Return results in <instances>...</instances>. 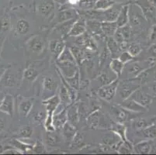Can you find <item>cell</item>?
I'll return each mask as SVG.
<instances>
[{"mask_svg": "<svg viewBox=\"0 0 156 155\" xmlns=\"http://www.w3.org/2000/svg\"><path fill=\"white\" fill-rule=\"evenodd\" d=\"M10 33L13 45L21 47L32 35L37 33L38 27L35 19L27 11L16 9L11 14Z\"/></svg>", "mask_w": 156, "mask_h": 155, "instance_id": "cell-1", "label": "cell"}, {"mask_svg": "<svg viewBox=\"0 0 156 155\" xmlns=\"http://www.w3.org/2000/svg\"><path fill=\"white\" fill-rule=\"evenodd\" d=\"M114 1L115 3H119V4H124V2H127V0H113Z\"/></svg>", "mask_w": 156, "mask_h": 155, "instance_id": "cell-55", "label": "cell"}, {"mask_svg": "<svg viewBox=\"0 0 156 155\" xmlns=\"http://www.w3.org/2000/svg\"><path fill=\"white\" fill-rule=\"evenodd\" d=\"M117 29H118V26H117L116 21L114 22H110V21L101 22V30L106 37H113Z\"/></svg>", "mask_w": 156, "mask_h": 155, "instance_id": "cell-29", "label": "cell"}, {"mask_svg": "<svg viewBox=\"0 0 156 155\" xmlns=\"http://www.w3.org/2000/svg\"><path fill=\"white\" fill-rule=\"evenodd\" d=\"M29 115H30V119L33 123L37 126H43L46 118L47 112L46 109L43 110V109H37L35 110H31Z\"/></svg>", "mask_w": 156, "mask_h": 155, "instance_id": "cell-27", "label": "cell"}, {"mask_svg": "<svg viewBox=\"0 0 156 155\" xmlns=\"http://www.w3.org/2000/svg\"><path fill=\"white\" fill-rule=\"evenodd\" d=\"M79 17H77V18H74V19H69V20L65 21V22H62L58 24H57V25H55V26H53V27L51 29V33H58L60 34L61 39H64L65 37H67L68 33H69V31H70L71 28H72V26H73L74 23L76 22V19H77Z\"/></svg>", "mask_w": 156, "mask_h": 155, "instance_id": "cell-17", "label": "cell"}, {"mask_svg": "<svg viewBox=\"0 0 156 155\" xmlns=\"http://www.w3.org/2000/svg\"><path fill=\"white\" fill-rule=\"evenodd\" d=\"M152 89H153V92H154V94H156V85H154V86H153Z\"/></svg>", "mask_w": 156, "mask_h": 155, "instance_id": "cell-57", "label": "cell"}, {"mask_svg": "<svg viewBox=\"0 0 156 155\" xmlns=\"http://www.w3.org/2000/svg\"><path fill=\"white\" fill-rule=\"evenodd\" d=\"M45 151H46V150H45V147L43 141L41 140H37L34 143V147H33L30 153H45Z\"/></svg>", "mask_w": 156, "mask_h": 155, "instance_id": "cell-44", "label": "cell"}, {"mask_svg": "<svg viewBox=\"0 0 156 155\" xmlns=\"http://www.w3.org/2000/svg\"><path fill=\"white\" fill-rule=\"evenodd\" d=\"M66 47L64 39H55L48 41V50L50 51L52 61L56 62L59 55Z\"/></svg>", "mask_w": 156, "mask_h": 155, "instance_id": "cell-14", "label": "cell"}, {"mask_svg": "<svg viewBox=\"0 0 156 155\" xmlns=\"http://www.w3.org/2000/svg\"><path fill=\"white\" fill-rule=\"evenodd\" d=\"M35 103V98L31 96H21L18 99V113L20 117L26 118L29 116Z\"/></svg>", "mask_w": 156, "mask_h": 155, "instance_id": "cell-12", "label": "cell"}, {"mask_svg": "<svg viewBox=\"0 0 156 155\" xmlns=\"http://www.w3.org/2000/svg\"><path fill=\"white\" fill-rule=\"evenodd\" d=\"M54 1H55V2L60 4L61 5H65V4H66L68 2V0H54Z\"/></svg>", "mask_w": 156, "mask_h": 155, "instance_id": "cell-53", "label": "cell"}, {"mask_svg": "<svg viewBox=\"0 0 156 155\" xmlns=\"http://www.w3.org/2000/svg\"><path fill=\"white\" fill-rule=\"evenodd\" d=\"M150 51H151L152 55H155L156 56V44L152 45V46L151 47V48H150Z\"/></svg>", "mask_w": 156, "mask_h": 155, "instance_id": "cell-54", "label": "cell"}, {"mask_svg": "<svg viewBox=\"0 0 156 155\" xmlns=\"http://www.w3.org/2000/svg\"><path fill=\"white\" fill-rule=\"evenodd\" d=\"M106 47L110 51L111 57H113V58H117V57H118L120 55V53L121 52L120 47H119V43L115 41L113 37H107V39H106Z\"/></svg>", "mask_w": 156, "mask_h": 155, "instance_id": "cell-32", "label": "cell"}, {"mask_svg": "<svg viewBox=\"0 0 156 155\" xmlns=\"http://www.w3.org/2000/svg\"><path fill=\"white\" fill-rule=\"evenodd\" d=\"M60 132L62 133L63 141L70 145L71 142L73 140L74 136L76 135L77 130H76V126H73L71 123H69V122H67L64 125Z\"/></svg>", "mask_w": 156, "mask_h": 155, "instance_id": "cell-23", "label": "cell"}, {"mask_svg": "<svg viewBox=\"0 0 156 155\" xmlns=\"http://www.w3.org/2000/svg\"><path fill=\"white\" fill-rule=\"evenodd\" d=\"M118 29L120 30L124 41H126L130 37V26L127 24L124 26H121V27H118Z\"/></svg>", "mask_w": 156, "mask_h": 155, "instance_id": "cell-47", "label": "cell"}, {"mask_svg": "<svg viewBox=\"0 0 156 155\" xmlns=\"http://www.w3.org/2000/svg\"><path fill=\"white\" fill-rule=\"evenodd\" d=\"M86 31H87V30H86V21L85 20L84 17H81L79 16L76 22L74 23L73 26L68 33L67 37H76L83 35Z\"/></svg>", "mask_w": 156, "mask_h": 155, "instance_id": "cell-16", "label": "cell"}, {"mask_svg": "<svg viewBox=\"0 0 156 155\" xmlns=\"http://www.w3.org/2000/svg\"><path fill=\"white\" fill-rule=\"evenodd\" d=\"M44 142L47 147H58L63 142L62 134L58 133V131H49L45 133Z\"/></svg>", "mask_w": 156, "mask_h": 155, "instance_id": "cell-18", "label": "cell"}, {"mask_svg": "<svg viewBox=\"0 0 156 155\" xmlns=\"http://www.w3.org/2000/svg\"><path fill=\"white\" fill-rule=\"evenodd\" d=\"M2 153H10V154H18V153H22L18 149L15 147H10V148L6 149L5 150H3Z\"/></svg>", "mask_w": 156, "mask_h": 155, "instance_id": "cell-49", "label": "cell"}, {"mask_svg": "<svg viewBox=\"0 0 156 155\" xmlns=\"http://www.w3.org/2000/svg\"><path fill=\"white\" fill-rule=\"evenodd\" d=\"M24 53L30 60H39L48 48L47 34L35 33L24 44Z\"/></svg>", "mask_w": 156, "mask_h": 155, "instance_id": "cell-2", "label": "cell"}, {"mask_svg": "<svg viewBox=\"0 0 156 155\" xmlns=\"http://www.w3.org/2000/svg\"><path fill=\"white\" fill-rule=\"evenodd\" d=\"M109 130L115 133L117 135H118L122 141L124 142L128 140L127 137V129H126V126L123 123L113 122V123L110 124Z\"/></svg>", "mask_w": 156, "mask_h": 155, "instance_id": "cell-28", "label": "cell"}, {"mask_svg": "<svg viewBox=\"0 0 156 155\" xmlns=\"http://www.w3.org/2000/svg\"><path fill=\"white\" fill-rule=\"evenodd\" d=\"M112 117L114 119V122L124 124L127 121L128 117V110L124 109L123 106L119 105H113L110 108Z\"/></svg>", "mask_w": 156, "mask_h": 155, "instance_id": "cell-15", "label": "cell"}, {"mask_svg": "<svg viewBox=\"0 0 156 155\" xmlns=\"http://www.w3.org/2000/svg\"><path fill=\"white\" fill-rule=\"evenodd\" d=\"M115 4L113 0H96L93 9L100 11L107 10Z\"/></svg>", "mask_w": 156, "mask_h": 155, "instance_id": "cell-37", "label": "cell"}, {"mask_svg": "<svg viewBox=\"0 0 156 155\" xmlns=\"http://www.w3.org/2000/svg\"><path fill=\"white\" fill-rule=\"evenodd\" d=\"M68 122L76 126L80 121V115L79 112V103H72L67 107Z\"/></svg>", "mask_w": 156, "mask_h": 155, "instance_id": "cell-21", "label": "cell"}, {"mask_svg": "<svg viewBox=\"0 0 156 155\" xmlns=\"http://www.w3.org/2000/svg\"><path fill=\"white\" fill-rule=\"evenodd\" d=\"M84 143V136L82 133L76 132V135L74 136L73 140L70 143L71 148H79L83 145Z\"/></svg>", "mask_w": 156, "mask_h": 155, "instance_id": "cell-41", "label": "cell"}, {"mask_svg": "<svg viewBox=\"0 0 156 155\" xmlns=\"http://www.w3.org/2000/svg\"><path fill=\"white\" fill-rule=\"evenodd\" d=\"M117 151L118 153H132L134 152V146H132L129 140L123 141L118 147Z\"/></svg>", "mask_w": 156, "mask_h": 155, "instance_id": "cell-39", "label": "cell"}, {"mask_svg": "<svg viewBox=\"0 0 156 155\" xmlns=\"http://www.w3.org/2000/svg\"><path fill=\"white\" fill-rule=\"evenodd\" d=\"M154 77H155V79H156V72H155V75H154Z\"/></svg>", "mask_w": 156, "mask_h": 155, "instance_id": "cell-58", "label": "cell"}, {"mask_svg": "<svg viewBox=\"0 0 156 155\" xmlns=\"http://www.w3.org/2000/svg\"><path fill=\"white\" fill-rule=\"evenodd\" d=\"M79 16V14L78 13L76 9L72 8L65 9H61L57 14H55L54 19H52L50 24L48 26V30L51 29L53 26H55L57 24L60 23L65 22V21L69 20V19H74V18H77Z\"/></svg>", "mask_w": 156, "mask_h": 155, "instance_id": "cell-10", "label": "cell"}, {"mask_svg": "<svg viewBox=\"0 0 156 155\" xmlns=\"http://www.w3.org/2000/svg\"><path fill=\"white\" fill-rule=\"evenodd\" d=\"M151 41H154L156 40V25L153 26L152 30L151 33Z\"/></svg>", "mask_w": 156, "mask_h": 155, "instance_id": "cell-51", "label": "cell"}, {"mask_svg": "<svg viewBox=\"0 0 156 155\" xmlns=\"http://www.w3.org/2000/svg\"><path fill=\"white\" fill-rule=\"evenodd\" d=\"M56 62H76L75 57H74L73 54H72V51L69 48L65 47V49L62 51L61 55L58 58ZM77 63V62H76Z\"/></svg>", "mask_w": 156, "mask_h": 155, "instance_id": "cell-36", "label": "cell"}, {"mask_svg": "<svg viewBox=\"0 0 156 155\" xmlns=\"http://www.w3.org/2000/svg\"><path fill=\"white\" fill-rule=\"evenodd\" d=\"M34 133V127L31 125L27 124L21 126L15 133V137L20 140H27L31 138Z\"/></svg>", "mask_w": 156, "mask_h": 155, "instance_id": "cell-31", "label": "cell"}, {"mask_svg": "<svg viewBox=\"0 0 156 155\" xmlns=\"http://www.w3.org/2000/svg\"><path fill=\"white\" fill-rule=\"evenodd\" d=\"M117 58L120 60V62H123L124 65H126V64L131 62V61L133 60V58H134V57H133L132 55H130V54L129 53L128 51H122Z\"/></svg>", "mask_w": 156, "mask_h": 155, "instance_id": "cell-45", "label": "cell"}, {"mask_svg": "<svg viewBox=\"0 0 156 155\" xmlns=\"http://www.w3.org/2000/svg\"><path fill=\"white\" fill-rule=\"evenodd\" d=\"M61 102L60 98H59L58 94H55V96L51 97L48 98V99L42 100V105L44 106V109H46L47 113L49 114H54L55 109L58 107L59 103Z\"/></svg>", "mask_w": 156, "mask_h": 155, "instance_id": "cell-24", "label": "cell"}, {"mask_svg": "<svg viewBox=\"0 0 156 155\" xmlns=\"http://www.w3.org/2000/svg\"><path fill=\"white\" fill-rule=\"evenodd\" d=\"M5 119L0 116V134L3 132V130H5Z\"/></svg>", "mask_w": 156, "mask_h": 155, "instance_id": "cell-50", "label": "cell"}, {"mask_svg": "<svg viewBox=\"0 0 156 155\" xmlns=\"http://www.w3.org/2000/svg\"><path fill=\"white\" fill-rule=\"evenodd\" d=\"M60 84L58 79L53 74L48 73L43 75L40 89V96L41 99L44 100L58 93Z\"/></svg>", "mask_w": 156, "mask_h": 155, "instance_id": "cell-5", "label": "cell"}, {"mask_svg": "<svg viewBox=\"0 0 156 155\" xmlns=\"http://www.w3.org/2000/svg\"><path fill=\"white\" fill-rule=\"evenodd\" d=\"M55 2L54 0H37V14L42 19L48 20V26L50 24L55 16ZM48 29V26H47Z\"/></svg>", "mask_w": 156, "mask_h": 155, "instance_id": "cell-6", "label": "cell"}, {"mask_svg": "<svg viewBox=\"0 0 156 155\" xmlns=\"http://www.w3.org/2000/svg\"><path fill=\"white\" fill-rule=\"evenodd\" d=\"M68 122L67 108L64 109L63 110L59 113H54L53 114V124L55 126V130L60 132L64 125Z\"/></svg>", "mask_w": 156, "mask_h": 155, "instance_id": "cell-22", "label": "cell"}, {"mask_svg": "<svg viewBox=\"0 0 156 155\" xmlns=\"http://www.w3.org/2000/svg\"><path fill=\"white\" fill-rule=\"evenodd\" d=\"M105 116L99 109L93 111L86 116V125L91 130L98 128H109L110 124L106 123Z\"/></svg>", "mask_w": 156, "mask_h": 155, "instance_id": "cell-8", "label": "cell"}, {"mask_svg": "<svg viewBox=\"0 0 156 155\" xmlns=\"http://www.w3.org/2000/svg\"><path fill=\"white\" fill-rule=\"evenodd\" d=\"M144 70L143 68H141L139 63H133L130 65V66L127 68V76L126 79H131V78H135L139 74L141 73Z\"/></svg>", "mask_w": 156, "mask_h": 155, "instance_id": "cell-35", "label": "cell"}, {"mask_svg": "<svg viewBox=\"0 0 156 155\" xmlns=\"http://www.w3.org/2000/svg\"><path fill=\"white\" fill-rule=\"evenodd\" d=\"M65 80L69 83V85H71L72 88L76 89V90H79V86H80V72L79 70L76 72L75 75L70 78H64Z\"/></svg>", "mask_w": 156, "mask_h": 155, "instance_id": "cell-38", "label": "cell"}, {"mask_svg": "<svg viewBox=\"0 0 156 155\" xmlns=\"http://www.w3.org/2000/svg\"><path fill=\"white\" fill-rule=\"evenodd\" d=\"M127 51L130 54V55H132L133 57H136L141 53V51H142V48H141V45L137 44V43H132L127 46Z\"/></svg>", "mask_w": 156, "mask_h": 155, "instance_id": "cell-43", "label": "cell"}, {"mask_svg": "<svg viewBox=\"0 0 156 155\" xmlns=\"http://www.w3.org/2000/svg\"><path fill=\"white\" fill-rule=\"evenodd\" d=\"M80 1L81 0H68V3H69V5H79Z\"/></svg>", "mask_w": 156, "mask_h": 155, "instance_id": "cell-52", "label": "cell"}, {"mask_svg": "<svg viewBox=\"0 0 156 155\" xmlns=\"http://www.w3.org/2000/svg\"><path fill=\"white\" fill-rule=\"evenodd\" d=\"M49 65L50 62H48V60L39 59L28 61L25 69L23 71L22 85H25L27 88L32 87V85L37 81L40 75L46 70Z\"/></svg>", "mask_w": 156, "mask_h": 155, "instance_id": "cell-3", "label": "cell"}, {"mask_svg": "<svg viewBox=\"0 0 156 155\" xmlns=\"http://www.w3.org/2000/svg\"><path fill=\"white\" fill-rule=\"evenodd\" d=\"M124 68H125V65L120 62L118 58H113L110 63V70L117 78H119L123 74Z\"/></svg>", "mask_w": 156, "mask_h": 155, "instance_id": "cell-33", "label": "cell"}, {"mask_svg": "<svg viewBox=\"0 0 156 155\" xmlns=\"http://www.w3.org/2000/svg\"><path fill=\"white\" fill-rule=\"evenodd\" d=\"M0 112L12 117L14 113V99L10 94H6L0 103Z\"/></svg>", "mask_w": 156, "mask_h": 155, "instance_id": "cell-20", "label": "cell"}, {"mask_svg": "<svg viewBox=\"0 0 156 155\" xmlns=\"http://www.w3.org/2000/svg\"><path fill=\"white\" fill-rule=\"evenodd\" d=\"M118 83V78H117V79L113 80L112 82H110V83L107 84V85H102L101 87L98 89V96L100 99L106 101V102H110L113 99L115 95L117 94Z\"/></svg>", "mask_w": 156, "mask_h": 155, "instance_id": "cell-11", "label": "cell"}, {"mask_svg": "<svg viewBox=\"0 0 156 155\" xmlns=\"http://www.w3.org/2000/svg\"><path fill=\"white\" fill-rule=\"evenodd\" d=\"M23 82V72L18 67L9 65L0 79V87L20 88Z\"/></svg>", "mask_w": 156, "mask_h": 155, "instance_id": "cell-4", "label": "cell"}, {"mask_svg": "<svg viewBox=\"0 0 156 155\" xmlns=\"http://www.w3.org/2000/svg\"><path fill=\"white\" fill-rule=\"evenodd\" d=\"M129 98L132 99L133 100H134L137 103H139V104L145 108L149 106L151 104V101H152L151 96H150L149 94L146 93V92H143L142 90L139 89L134 91Z\"/></svg>", "mask_w": 156, "mask_h": 155, "instance_id": "cell-19", "label": "cell"}, {"mask_svg": "<svg viewBox=\"0 0 156 155\" xmlns=\"http://www.w3.org/2000/svg\"><path fill=\"white\" fill-rule=\"evenodd\" d=\"M133 126L137 130H143L147 126V123L145 119H137L133 123Z\"/></svg>", "mask_w": 156, "mask_h": 155, "instance_id": "cell-48", "label": "cell"}, {"mask_svg": "<svg viewBox=\"0 0 156 155\" xmlns=\"http://www.w3.org/2000/svg\"><path fill=\"white\" fill-rule=\"evenodd\" d=\"M151 143L149 141H143L137 143L134 148H135L134 151H137L139 153H149L151 151Z\"/></svg>", "mask_w": 156, "mask_h": 155, "instance_id": "cell-40", "label": "cell"}, {"mask_svg": "<svg viewBox=\"0 0 156 155\" xmlns=\"http://www.w3.org/2000/svg\"><path fill=\"white\" fill-rule=\"evenodd\" d=\"M140 82L137 78H131V79H125L121 81H119L117 85V93H118L119 97L122 99H127L135 90L140 87Z\"/></svg>", "mask_w": 156, "mask_h": 155, "instance_id": "cell-7", "label": "cell"}, {"mask_svg": "<svg viewBox=\"0 0 156 155\" xmlns=\"http://www.w3.org/2000/svg\"><path fill=\"white\" fill-rule=\"evenodd\" d=\"M11 31V16L8 11H5L0 18V56L4 43Z\"/></svg>", "mask_w": 156, "mask_h": 155, "instance_id": "cell-9", "label": "cell"}, {"mask_svg": "<svg viewBox=\"0 0 156 155\" xmlns=\"http://www.w3.org/2000/svg\"><path fill=\"white\" fill-rule=\"evenodd\" d=\"M55 66L64 78L72 77L79 70V65L76 62H56Z\"/></svg>", "mask_w": 156, "mask_h": 155, "instance_id": "cell-13", "label": "cell"}, {"mask_svg": "<svg viewBox=\"0 0 156 155\" xmlns=\"http://www.w3.org/2000/svg\"><path fill=\"white\" fill-rule=\"evenodd\" d=\"M110 78H111V77L108 75V73H107V72H105V73H102L96 79L100 82L102 86V85H107V84L110 83V82H112L113 80L116 79H110Z\"/></svg>", "mask_w": 156, "mask_h": 155, "instance_id": "cell-46", "label": "cell"}, {"mask_svg": "<svg viewBox=\"0 0 156 155\" xmlns=\"http://www.w3.org/2000/svg\"><path fill=\"white\" fill-rule=\"evenodd\" d=\"M9 143L12 145V147L18 149L22 153H28V152L30 153L31 150H32L33 147H34V143L31 144V143H25V142L22 141V140H20V139L19 140L17 138H14L11 140L9 141Z\"/></svg>", "mask_w": 156, "mask_h": 155, "instance_id": "cell-30", "label": "cell"}, {"mask_svg": "<svg viewBox=\"0 0 156 155\" xmlns=\"http://www.w3.org/2000/svg\"><path fill=\"white\" fill-rule=\"evenodd\" d=\"M143 130V135L145 138L148 140L156 138V125L147 126Z\"/></svg>", "mask_w": 156, "mask_h": 155, "instance_id": "cell-42", "label": "cell"}, {"mask_svg": "<svg viewBox=\"0 0 156 155\" xmlns=\"http://www.w3.org/2000/svg\"><path fill=\"white\" fill-rule=\"evenodd\" d=\"M129 10H130V5L128 4H125V5L124 4L123 6L121 7L117 20H116L118 27H121V26H124L128 24Z\"/></svg>", "mask_w": 156, "mask_h": 155, "instance_id": "cell-26", "label": "cell"}, {"mask_svg": "<svg viewBox=\"0 0 156 155\" xmlns=\"http://www.w3.org/2000/svg\"><path fill=\"white\" fill-rule=\"evenodd\" d=\"M58 94L61 102H62V104H64L65 106H67V107L69 105L72 104V100H71V98L70 96H69V92H68V89H66V87L62 83L60 84Z\"/></svg>", "mask_w": 156, "mask_h": 155, "instance_id": "cell-34", "label": "cell"}, {"mask_svg": "<svg viewBox=\"0 0 156 155\" xmlns=\"http://www.w3.org/2000/svg\"><path fill=\"white\" fill-rule=\"evenodd\" d=\"M120 105L127 110L133 112V113H143L146 111L145 107L137 103V102H135L130 98H127V99L123 100V102Z\"/></svg>", "mask_w": 156, "mask_h": 155, "instance_id": "cell-25", "label": "cell"}, {"mask_svg": "<svg viewBox=\"0 0 156 155\" xmlns=\"http://www.w3.org/2000/svg\"><path fill=\"white\" fill-rule=\"evenodd\" d=\"M3 153V148H2V146L0 144V153Z\"/></svg>", "mask_w": 156, "mask_h": 155, "instance_id": "cell-56", "label": "cell"}]
</instances>
